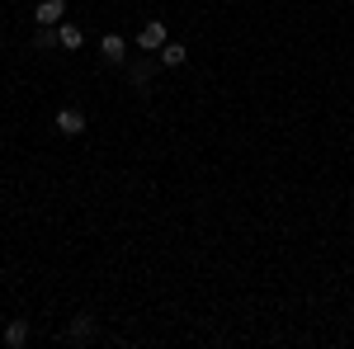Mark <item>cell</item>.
I'll return each instance as SVG.
<instances>
[{
  "mask_svg": "<svg viewBox=\"0 0 354 349\" xmlns=\"http://www.w3.org/2000/svg\"><path fill=\"white\" fill-rule=\"evenodd\" d=\"M57 43H62L66 53H76V48H81L85 38H81V28H76V24H62V28H57Z\"/></svg>",
  "mask_w": 354,
  "mask_h": 349,
  "instance_id": "52a82bcc",
  "label": "cell"
},
{
  "mask_svg": "<svg viewBox=\"0 0 354 349\" xmlns=\"http://www.w3.org/2000/svg\"><path fill=\"white\" fill-rule=\"evenodd\" d=\"M62 15H66V0H38V5H33V19H38L43 28H57Z\"/></svg>",
  "mask_w": 354,
  "mask_h": 349,
  "instance_id": "3957f363",
  "label": "cell"
},
{
  "mask_svg": "<svg viewBox=\"0 0 354 349\" xmlns=\"http://www.w3.org/2000/svg\"><path fill=\"white\" fill-rule=\"evenodd\" d=\"M165 43H170V38H165V24H161V19H147V24L137 28V48H147V53H161Z\"/></svg>",
  "mask_w": 354,
  "mask_h": 349,
  "instance_id": "6da1fadb",
  "label": "cell"
},
{
  "mask_svg": "<svg viewBox=\"0 0 354 349\" xmlns=\"http://www.w3.org/2000/svg\"><path fill=\"white\" fill-rule=\"evenodd\" d=\"M66 335H71V340H90V335H95V317H76Z\"/></svg>",
  "mask_w": 354,
  "mask_h": 349,
  "instance_id": "ba28073f",
  "label": "cell"
},
{
  "mask_svg": "<svg viewBox=\"0 0 354 349\" xmlns=\"http://www.w3.org/2000/svg\"><path fill=\"white\" fill-rule=\"evenodd\" d=\"M33 48H38V53H53V48H62V43H57V33H53V28H43V24H38V38H33Z\"/></svg>",
  "mask_w": 354,
  "mask_h": 349,
  "instance_id": "9c48e42d",
  "label": "cell"
},
{
  "mask_svg": "<svg viewBox=\"0 0 354 349\" xmlns=\"http://www.w3.org/2000/svg\"><path fill=\"white\" fill-rule=\"evenodd\" d=\"M165 62V66H185V57H189V48H185V43H165L161 53H156Z\"/></svg>",
  "mask_w": 354,
  "mask_h": 349,
  "instance_id": "8992f818",
  "label": "cell"
},
{
  "mask_svg": "<svg viewBox=\"0 0 354 349\" xmlns=\"http://www.w3.org/2000/svg\"><path fill=\"white\" fill-rule=\"evenodd\" d=\"M100 57H104V62H123V57H128V43H123L118 33H104V38H100Z\"/></svg>",
  "mask_w": 354,
  "mask_h": 349,
  "instance_id": "277c9868",
  "label": "cell"
},
{
  "mask_svg": "<svg viewBox=\"0 0 354 349\" xmlns=\"http://www.w3.org/2000/svg\"><path fill=\"white\" fill-rule=\"evenodd\" d=\"M0 340H5L10 349H24L28 345V321H19V317H15V321L5 326V335H0Z\"/></svg>",
  "mask_w": 354,
  "mask_h": 349,
  "instance_id": "5b68a950",
  "label": "cell"
},
{
  "mask_svg": "<svg viewBox=\"0 0 354 349\" xmlns=\"http://www.w3.org/2000/svg\"><path fill=\"white\" fill-rule=\"evenodd\" d=\"M128 76H133V85H137V90H147V81H151V62H137V66L128 71Z\"/></svg>",
  "mask_w": 354,
  "mask_h": 349,
  "instance_id": "30bf717a",
  "label": "cell"
},
{
  "mask_svg": "<svg viewBox=\"0 0 354 349\" xmlns=\"http://www.w3.org/2000/svg\"><path fill=\"white\" fill-rule=\"evenodd\" d=\"M53 128H57L62 137H81L85 128H90V123H85V113H81V109H62V113L53 118Z\"/></svg>",
  "mask_w": 354,
  "mask_h": 349,
  "instance_id": "7a4b0ae2",
  "label": "cell"
}]
</instances>
